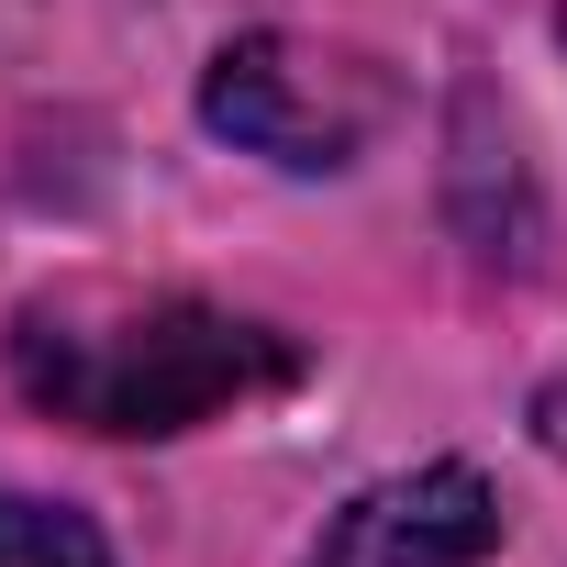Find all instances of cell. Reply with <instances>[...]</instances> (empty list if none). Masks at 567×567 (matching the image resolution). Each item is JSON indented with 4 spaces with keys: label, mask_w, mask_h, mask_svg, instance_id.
Wrapping results in <instances>:
<instances>
[{
    "label": "cell",
    "mask_w": 567,
    "mask_h": 567,
    "mask_svg": "<svg viewBox=\"0 0 567 567\" xmlns=\"http://www.w3.org/2000/svg\"><path fill=\"white\" fill-rule=\"evenodd\" d=\"M12 368L56 423L90 434H189L290 379V346L189 290H56L12 323Z\"/></svg>",
    "instance_id": "6da1fadb"
},
{
    "label": "cell",
    "mask_w": 567,
    "mask_h": 567,
    "mask_svg": "<svg viewBox=\"0 0 567 567\" xmlns=\"http://www.w3.org/2000/svg\"><path fill=\"white\" fill-rule=\"evenodd\" d=\"M0 567H112L101 534L56 501H23V489H0Z\"/></svg>",
    "instance_id": "277c9868"
},
{
    "label": "cell",
    "mask_w": 567,
    "mask_h": 567,
    "mask_svg": "<svg viewBox=\"0 0 567 567\" xmlns=\"http://www.w3.org/2000/svg\"><path fill=\"white\" fill-rule=\"evenodd\" d=\"M200 112L234 145L278 156V167H346L368 145V123H379V79L357 56L301 45V34H245V45H223Z\"/></svg>",
    "instance_id": "7a4b0ae2"
},
{
    "label": "cell",
    "mask_w": 567,
    "mask_h": 567,
    "mask_svg": "<svg viewBox=\"0 0 567 567\" xmlns=\"http://www.w3.org/2000/svg\"><path fill=\"white\" fill-rule=\"evenodd\" d=\"M501 545V501L478 467H412L334 512L312 567H478Z\"/></svg>",
    "instance_id": "3957f363"
}]
</instances>
